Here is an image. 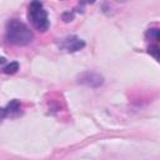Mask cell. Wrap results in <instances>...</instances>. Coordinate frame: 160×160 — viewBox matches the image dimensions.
I'll list each match as a JSON object with an SVG mask.
<instances>
[{
    "label": "cell",
    "instance_id": "cell-7",
    "mask_svg": "<svg viewBox=\"0 0 160 160\" xmlns=\"http://www.w3.org/2000/svg\"><path fill=\"white\" fill-rule=\"evenodd\" d=\"M146 38L150 39V40L158 41V40H159V29H158V28L149 29V30L146 31Z\"/></svg>",
    "mask_w": 160,
    "mask_h": 160
},
{
    "label": "cell",
    "instance_id": "cell-10",
    "mask_svg": "<svg viewBox=\"0 0 160 160\" xmlns=\"http://www.w3.org/2000/svg\"><path fill=\"white\" fill-rule=\"evenodd\" d=\"M62 19H64V21H71L72 20V14H70V12H65L64 15H62Z\"/></svg>",
    "mask_w": 160,
    "mask_h": 160
},
{
    "label": "cell",
    "instance_id": "cell-6",
    "mask_svg": "<svg viewBox=\"0 0 160 160\" xmlns=\"http://www.w3.org/2000/svg\"><path fill=\"white\" fill-rule=\"evenodd\" d=\"M18 70H19V64H18L16 61L10 62V64H8V65L4 68V72H5V74H15Z\"/></svg>",
    "mask_w": 160,
    "mask_h": 160
},
{
    "label": "cell",
    "instance_id": "cell-4",
    "mask_svg": "<svg viewBox=\"0 0 160 160\" xmlns=\"http://www.w3.org/2000/svg\"><path fill=\"white\" fill-rule=\"evenodd\" d=\"M85 46V41L81 40L78 36H68L66 39H64L60 44V48L69 51V52H75L81 50Z\"/></svg>",
    "mask_w": 160,
    "mask_h": 160
},
{
    "label": "cell",
    "instance_id": "cell-2",
    "mask_svg": "<svg viewBox=\"0 0 160 160\" xmlns=\"http://www.w3.org/2000/svg\"><path fill=\"white\" fill-rule=\"evenodd\" d=\"M28 16L31 21V24L34 25V28L41 32H45L49 26V18H48V12L44 9L42 4L40 1H32L29 5V12Z\"/></svg>",
    "mask_w": 160,
    "mask_h": 160
},
{
    "label": "cell",
    "instance_id": "cell-9",
    "mask_svg": "<svg viewBox=\"0 0 160 160\" xmlns=\"http://www.w3.org/2000/svg\"><path fill=\"white\" fill-rule=\"evenodd\" d=\"M6 116H8V111H6V109H5V108H0V122H1Z\"/></svg>",
    "mask_w": 160,
    "mask_h": 160
},
{
    "label": "cell",
    "instance_id": "cell-1",
    "mask_svg": "<svg viewBox=\"0 0 160 160\" xmlns=\"http://www.w3.org/2000/svg\"><path fill=\"white\" fill-rule=\"evenodd\" d=\"M6 40L14 45H28L32 41V31L20 20L12 19L6 25Z\"/></svg>",
    "mask_w": 160,
    "mask_h": 160
},
{
    "label": "cell",
    "instance_id": "cell-5",
    "mask_svg": "<svg viewBox=\"0 0 160 160\" xmlns=\"http://www.w3.org/2000/svg\"><path fill=\"white\" fill-rule=\"evenodd\" d=\"M8 111V115H15L20 112V102L18 100H12L8 104V106L5 108Z\"/></svg>",
    "mask_w": 160,
    "mask_h": 160
},
{
    "label": "cell",
    "instance_id": "cell-3",
    "mask_svg": "<svg viewBox=\"0 0 160 160\" xmlns=\"http://www.w3.org/2000/svg\"><path fill=\"white\" fill-rule=\"evenodd\" d=\"M78 80L80 84L90 86V88H99L104 82V79L101 75L95 74V72H90V71H85V72L80 74Z\"/></svg>",
    "mask_w": 160,
    "mask_h": 160
},
{
    "label": "cell",
    "instance_id": "cell-8",
    "mask_svg": "<svg viewBox=\"0 0 160 160\" xmlns=\"http://www.w3.org/2000/svg\"><path fill=\"white\" fill-rule=\"evenodd\" d=\"M148 51H149V54H151L156 60L159 59V46H158V45H152V46H150Z\"/></svg>",
    "mask_w": 160,
    "mask_h": 160
}]
</instances>
